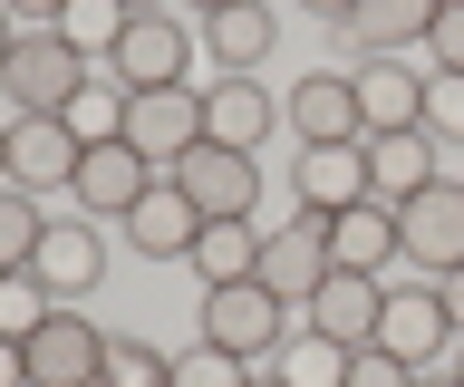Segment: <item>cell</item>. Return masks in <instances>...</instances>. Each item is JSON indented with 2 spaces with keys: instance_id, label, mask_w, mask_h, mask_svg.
<instances>
[{
  "instance_id": "6da1fadb",
  "label": "cell",
  "mask_w": 464,
  "mask_h": 387,
  "mask_svg": "<svg viewBox=\"0 0 464 387\" xmlns=\"http://www.w3.org/2000/svg\"><path fill=\"white\" fill-rule=\"evenodd\" d=\"M97 78L87 49H68V30H20L10 39V59H0V97H10V117H68V97Z\"/></svg>"
},
{
  "instance_id": "7a4b0ae2",
  "label": "cell",
  "mask_w": 464,
  "mask_h": 387,
  "mask_svg": "<svg viewBox=\"0 0 464 387\" xmlns=\"http://www.w3.org/2000/svg\"><path fill=\"white\" fill-rule=\"evenodd\" d=\"M194 59H203V39L184 30V10H136L97 68H107L126 97H145V88H184V68H194Z\"/></svg>"
},
{
  "instance_id": "3957f363",
  "label": "cell",
  "mask_w": 464,
  "mask_h": 387,
  "mask_svg": "<svg viewBox=\"0 0 464 387\" xmlns=\"http://www.w3.org/2000/svg\"><path fill=\"white\" fill-rule=\"evenodd\" d=\"M397 262H416V281L464 271V175H435L426 194L397 204Z\"/></svg>"
},
{
  "instance_id": "277c9868",
  "label": "cell",
  "mask_w": 464,
  "mask_h": 387,
  "mask_svg": "<svg viewBox=\"0 0 464 387\" xmlns=\"http://www.w3.org/2000/svg\"><path fill=\"white\" fill-rule=\"evenodd\" d=\"M290 329H300V320H290V300H271L261 281H223V291H203V339L232 349V358H252V368L281 358Z\"/></svg>"
},
{
  "instance_id": "5b68a950",
  "label": "cell",
  "mask_w": 464,
  "mask_h": 387,
  "mask_svg": "<svg viewBox=\"0 0 464 387\" xmlns=\"http://www.w3.org/2000/svg\"><path fill=\"white\" fill-rule=\"evenodd\" d=\"M126 146H136L145 165H155V175H174V165H184V155L203 146V78L126 97Z\"/></svg>"
},
{
  "instance_id": "8992f818",
  "label": "cell",
  "mask_w": 464,
  "mask_h": 387,
  "mask_svg": "<svg viewBox=\"0 0 464 387\" xmlns=\"http://www.w3.org/2000/svg\"><path fill=\"white\" fill-rule=\"evenodd\" d=\"M348 88H358V126L368 136H406V126H426V88H435V68L416 59H348Z\"/></svg>"
},
{
  "instance_id": "52a82bcc",
  "label": "cell",
  "mask_w": 464,
  "mask_h": 387,
  "mask_svg": "<svg viewBox=\"0 0 464 387\" xmlns=\"http://www.w3.org/2000/svg\"><path fill=\"white\" fill-rule=\"evenodd\" d=\"M29 358V387H97V368H107V329L87 320V310H49V320L20 339Z\"/></svg>"
},
{
  "instance_id": "ba28073f",
  "label": "cell",
  "mask_w": 464,
  "mask_h": 387,
  "mask_svg": "<svg viewBox=\"0 0 464 387\" xmlns=\"http://www.w3.org/2000/svg\"><path fill=\"white\" fill-rule=\"evenodd\" d=\"M155 184H165V175H155V165L126 146V136H107V146H87V155H78V184H68V204H78L87 223H126V213L155 194Z\"/></svg>"
},
{
  "instance_id": "9c48e42d",
  "label": "cell",
  "mask_w": 464,
  "mask_h": 387,
  "mask_svg": "<svg viewBox=\"0 0 464 387\" xmlns=\"http://www.w3.org/2000/svg\"><path fill=\"white\" fill-rule=\"evenodd\" d=\"M377 349H397L406 368H445L455 358V320L435 281H387V310H377Z\"/></svg>"
},
{
  "instance_id": "30bf717a",
  "label": "cell",
  "mask_w": 464,
  "mask_h": 387,
  "mask_svg": "<svg viewBox=\"0 0 464 387\" xmlns=\"http://www.w3.org/2000/svg\"><path fill=\"white\" fill-rule=\"evenodd\" d=\"M252 281H261L271 300H290V310H300V300L329 281V213L300 204L281 233H261V271H252Z\"/></svg>"
},
{
  "instance_id": "8fae6325",
  "label": "cell",
  "mask_w": 464,
  "mask_h": 387,
  "mask_svg": "<svg viewBox=\"0 0 464 387\" xmlns=\"http://www.w3.org/2000/svg\"><path fill=\"white\" fill-rule=\"evenodd\" d=\"M29 271L49 281V300H68V310H78V300L107 281V233H97L87 213H49V233H39Z\"/></svg>"
},
{
  "instance_id": "7c38bea8",
  "label": "cell",
  "mask_w": 464,
  "mask_h": 387,
  "mask_svg": "<svg viewBox=\"0 0 464 387\" xmlns=\"http://www.w3.org/2000/svg\"><path fill=\"white\" fill-rule=\"evenodd\" d=\"M174 184L194 194V213H203V223H242V213H261V155L194 146L184 165H174Z\"/></svg>"
},
{
  "instance_id": "4fadbf2b",
  "label": "cell",
  "mask_w": 464,
  "mask_h": 387,
  "mask_svg": "<svg viewBox=\"0 0 464 387\" xmlns=\"http://www.w3.org/2000/svg\"><path fill=\"white\" fill-rule=\"evenodd\" d=\"M194 39H203V68H213V78H252V68H271V49H281V10H271V0H232V10L194 20Z\"/></svg>"
},
{
  "instance_id": "5bb4252c",
  "label": "cell",
  "mask_w": 464,
  "mask_h": 387,
  "mask_svg": "<svg viewBox=\"0 0 464 387\" xmlns=\"http://www.w3.org/2000/svg\"><path fill=\"white\" fill-rule=\"evenodd\" d=\"M281 136V97L261 78H203V146H232V155H261Z\"/></svg>"
},
{
  "instance_id": "9a60e30c",
  "label": "cell",
  "mask_w": 464,
  "mask_h": 387,
  "mask_svg": "<svg viewBox=\"0 0 464 387\" xmlns=\"http://www.w3.org/2000/svg\"><path fill=\"white\" fill-rule=\"evenodd\" d=\"M281 126L300 136V146H358L368 126H358V88H348V68H310V78H290Z\"/></svg>"
},
{
  "instance_id": "2e32d148",
  "label": "cell",
  "mask_w": 464,
  "mask_h": 387,
  "mask_svg": "<svg viewBox=\"0 0 464 387\" xmlns=\"http://www.w3.org/2000/svg\"><path fill=\"white\" fill-rule=\"evenodd\" d=\"M377 310H387V281H377V271H329L290 320L319 329V339H339V349H368V339H377Z\"/></svg>"
},
{
  "instance_id": "e0dca14e",
  "label": "cell",
  "mask_w": 464,
  "mask_h": 387,
  "mask_svg": "<svg viewBox=\"0 0 464 387\" xmlns=\"http://www.w3.org/2000/svg\"><path fill=\"white\" fill-rule=\"evenodd\" d=\"M78 136H68V117H10V184H20V194H39V204H49V194H68V184H78Z\"/></svg>"
},
{
  "instance_id": "ac0fdd59",
  "label": "cell",
  "mask_w": 464,
  "mask_h": 387,
  "mask_svg": "<svg viewBox=\"0 0 464 387\" xmlns=\"http://www.w3.org/2000/svg\"><path fill=\"white\" fill-rule=\"evenodd\" d=\"M290 194H300L310 213L368 204V136H358V146H300L290 155Z\"/></svg>"
},
{
  "instance_id": "d6986e66",
  "label": "cell",
  "mask_w": 464,
  "mask_h": 387,
  "mask_svg": "<svg viewBox=\"0 0 464 387\" xmlns=\"http://www.w3.org/2000/svg\"><path fill=\"white\" fill-rule=\"evenodd\" d=\"M116 233L136 242L145 262H194V233H203V213H194V194H184V184H155V194H145L136 213H126V223H116Z\"/></svg>"
},
{
  "instance_id": "ffe728a7",
  "label": "cell",
  "mask_w": 464,
  "mask_h": 387,
  "mask_svg": "<svg viewBox=\"0 0 464 387\" xmlns=\"http://www.w3.org/2000/svg\"><path fill=\"white\" fill-rule=\"evenodd\" d=\"M435 175H455L445 146H435L426 126H406V136H368V194L377 204H406V194H426Z\"/></svg>"
},
{
  "instance_id": "44dd1931",
  "label": "cell",
  "mask_w": 464,
  "mask_h": 387,
  "mask_svg": "<svg viewBox=\"0 0 464 387\" xmlns=\"http://www.w3.org/2000/svg\"><path fill=\"white\" fill-rule=\"evenodd\" d=\"M435 10H445V0H358L339 39L358 49V59H377V49H387V59H406V49H426Z\"/></svg>"
},
{
  "instance_id": "7402d4cb",
  "label": "cell",
  "mask_w": 464,
  "mask_h": 387,
  "mask_svg": "<svg viewBox=\"0 0 464 387\" xmlns=\"http://www.w3.org/2000/svg\"><path fill=\"white\" fill-rule=\"evenodd\" d=\"M387 262H397V204H348L329 213V271H377L387 281Z\"/></svg>"
},
{
  "instance_id": "603a6c76",
  "label": "cell",
  "mask_w": 464,
  "mask_h": 387,
  "mask_svg": "<svg viewBox=\"0 0 464 387\" xmlns=\"http://www.w3.org/2000/svg\"><path fill=\"white\" fill-rule=\"evenodd\" d=\"M252 271H261V213H242V223H203V233H194V281H203V291L252 281Z\"/></svg>"
},
{
  "instance_id": "cb8c5ba5",
  "label": "cell",
  "mask_w": 464,
  "mask_h": 387,
  "mask_svg": "<svg viewBox=\"0 0 464 387\" xmlns=\"http://www.w3.org/2000/svg\"><path fill=\"white\" fill-rule=\"evenodd\" d=\"M271 368H281L290 387H348V349H339V339H319V329H290Z\"/></svg>"
},
{
  "instance_id": "d4e9b609",
  "label": "cell",
  "mask_w": 464,
  "mask_h": 387,
  "mask_svg": "<svg viewBox=\"0 0 464 387\" xmlns=\"http://www.w3.org/2000/svg\"><path fill=\"white\" fill-rule=\"evenodd\" d=\"M68 136H78V146H107V136H126V88H116L107 68H97V78L68 97Z\"/></svg>"
},
{
  "instance_id": "484cf974",
  "label": "cell",
  "mask_w": 464,
  "mask_h": 387,
  "mask_svg": "<svg viewBox=\"0 0 464 387\" xmlns=\"http://www.w3.org/2000/svg\"><path fill=\"white\" fill-rule=\"evenodd\" d=\"M39 233H49V204H39V194H20V184H0V271H29Z\"/></svg>"
},
{
  "instance_id": "4316f807",
  "label": "cell",
  "mask_w": 464,
  "mask_h": 387,
  "mask_svg": "<svg viewBox=\"0 0 464 387\" xmlns=\"http://www.w3.org/2000/svg\"><path fill=\"white\" fill-rule=\"evenodd\" d=\"M97 387H174V349H155V339H107Z\"/></svg>"
},
{
  "instance_id": "83f0119b",
  "label": "cell",
  "mask_w": 464,
  "mask_h": 387,
  "mask_svg": "<svg viewBox=\"0 0 464 387\" xmlns=\"http://www.w3.org/2000/svg\"><path fill=\"white\" fill-rule=\"evenodd\" d=\"M126 20H136L126 0H68V10H58V30H68V49H87V59H107Z\"/></svg>"
},
{
  "instance_id": "f1b7e54d",
  "label": "cell",
  "mask_w": 464,
  "mask_h": 387,
  "mask_svg": "<svg viewBox=\"0 0 464 387\" xmlns=\"http://www.w3.org/2000/svg\"><path fill=\"white\" fill-rule=\"evenodd\" d=\"M49 310H68V300H49V281H39V271H0V339H29Z\"/></svg>"
},
{
  "instance_id": "f546056e",
  "label": "cell",
  "mask_w": 464,
  "mask_h": 387,
  "mask_svg": "<svg viewBox=\"0 0 464 387\" xmlns=\"http://www.w3.org/2000/svg\"><path fill=\"white\" fill-rule=\"evenodd\" d=\"M174 387H252V358L194 339V349H174Z\"/></svg>"
},
{
  "instance_id": "4dcf8cb0",
  "label": "cell",
  "mask_w": 464,
  "mask_h": 387,
  "mask_svg": "<svg viewBox=\"0 0 464 387\" xmlns=\"http://www.w3.org/2000/svg\"><path fill=\"white\" fill-rule=\"evenodd\" d=\"M426 136L445 146V165L464 175V78H435V88H426Z\"/></svg>"
},
{
  "instance_id": "1f68e13d",
  "label": "cell",
  "mask_w": 464,
  "mask_h": 387,
  "mask_svg": "<svg viewBox=\"0 0 464 387\" xmlns=\"http://www.w3.org/2000/svg\"><path fill=\"white\" fill-rule=\"evenodd\" d=\"M426 68H435V78H464V0H445V10H435V30H426Z\"/></svg>"
},
{
  "instance_id": "d6a6232c",
  "label": "cell",
  "mask_w": 464,
  "mask_h": 387,
  "mask_svg": "<svg viewBox=\"0 0 464 387\" xmlns=\"http://www.w3.org/2000/svg\"><path fill=\"white\" fill-rule=\"evenodd\" d=\"M416 378H426V368H406V358L377 349V339H368V349H348V387H416Z\"/></svg>"
},
{
  "instance_id": "836d02e7",
  "label": "cell",
  "mask_w": 464,
  "mask_h": 387,
  "mask_svg": "<svg viewBox=\"0 0 464 387\" xmlns=\"http://www.w3.org/2000/svg\"><path fill=\"white\" fill-rule=\"evenodd\" d=\"M0 10H10L20 30H58V10H68V0H0Z\"/></svg>"
},
{
  "instance_id": "e575fe53",
  "label": "cell",
  "mask_w": 464,
  "mask_h": 387,
  "mask_svg": "<svg viewBox=\"0 0 464 387\" xmlns=\"http://www.w3.org/2000/svg\"><path fill=\"white\" fill-rule=\"evenodd\" d=\"M435 300H445V320H455V339H464V271H445V281H435Z\"/></svg>"
},
{
  "instance_id": "d590c367",
  "label": "cell",
  "mask_w": 464,
  "mask_h": 387,
  "mask_svg": "<svg viewBox=\"0 0 464 387\" xmlns=\"http://www.w3.org/2000/svg\"><path fill=\"white\" fill-rule=\"evenodd\" d=\"M0 387H29V358H20V339H0Z\"/></svg>"
},
{
  "instance_id": "8d00e7d4",
  "label": "cell",
  "mask_w": 464,
  "mask_h": 387,
  "mask_svg": "<svg viewBox=\"0 0 464 387\" xmlns=\"http://www.w3.org/2000/svg\"><path fill=\"white\" fill-rule=\"evenodd\" d=\"M300 10H310V20H329V30H348V10H358V0H300Z\"/></svg>"
},
{
  "instance_id": "74e56055",
  "label": "cell",
  "mask_w": 464,
  "mask_h": 387,
  "mask_svg": "<svg viewBox=\"0 0 464 387\" xmlns=\"http://www.w3.org/2000/svg\"><path fill=\"white\" fill-rule=\"evenodd\" d=\"M174 10H194V20H213V10H232V0H174Z\"/></svg>"
},
{
  "instance_id": "f35d334b",
  "label": "cell",
  "mask_w": 464,
  "mask_h": 387,
  "mask_svg": "<svg viewBox=\"0 0 464 387\" xmlns=\"http://www.w3.org/2000/svg\"><path fill=\"white\" fill-rule=\"evenodd\" d=\"M10 39H20V20H10V10H0V59H10Z\"/></svg>"
},
{
  "instance_id": "ab89813d",
  "label": "cell",
  "mask_w": 464,
  "mask_h": 387,
  "mask_svg": "<svg viewBox=\"0 0 464 387\" xmlns=\"http://www.w3.org/2000/svg\"><path fill=\"white\" fill-rule=\"evenodd\" d=\"M445 378H455V387H464V339H455V358H445Z\"/></svg>"
},
{
  "instance_id": "60d3db41",
  "label": "cell",
  "mask_w": 464,
  "mask_h": 387,
  "mask_svg": "<svg viewBox=\"0 0 464 387\" xmlns=\"http://www.w3.org/2000/svg\"><path fill=\"white\" fill-rule=\"evenodd\" d=\"M252 387H290V378H281V368H252Z\"/></svg>"
},
{
  "instance_id": "b9f144b4",
  "label": "cell",
  "mask_w": 464,
  "mask_h": 387,
  "mask_svg": "<svg viewBox=\"0 0 464 387\" xmlns=\"http://www.w3.org/2000/svg\"><path fill=\"white\" fill-rule=\"evenodd\" d=\"M0 184H10V126H0Z\"/></svg>"
},
{
  "instance_id": "7bdbcfd3",
  "label": "cell",
  "mask_w": 464,
  "mask_h": 387,
  "mask_svg": "<svg viewBox=\"0 0 464 387\" xmlns=\"http://www.w3.org/2000/svg\"><path fill=\"white\" fill-rule=\"evenodd\" d=\"M416 387H455V378H445V368H426V378H416Z\"/></svg>"
},
{
  "instance_id": "ee69618b",
  "label": "cell",
  "mask_w": 464,
  "mask_h": 387,
  "mask_svg": "<svg viewBox=\"0 0 464 387\" xmlns=\"http://www.w3.org/2000/svg\"><path fill=\"white\" fill-rule=\"evenodd\" d=\"M126 10H174V0H126Z\"/></svg>"
}]
</instances>
